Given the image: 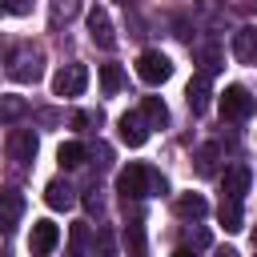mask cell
<instances>
[{
    "label": "cell",
    "instance_id": "8992f818",
    "mask_svg": "<svg viewBox=\"0 0 257 257\" xmlns=\"http://www.w3.org/2000/svg\"><path fill=\"white\" fill-rule=\"evenodd\" d=\"M4 153H8V161L28 165V161L36 157V133H32V128H12V133L4 137Z\"/></svg>",
    "mask_w": 257,
    "mask_h": 257
},
{
    "label": "cell",
    "instance_id": "836d02e7",
    "mask_svg": "<svg viewBox=\"0 0 257 257\" xmlns=\"http://www.w3.org/2000/svg\"><path fill=\"white\" fill-rule=\"evenodd\" d=\"M253 245H257V229H253Z\"/></svg>",
    "mask_w": 257,
    "mask_h": 257
},
{
    "label": "cell",
    "instance_id": "2e32d148",
    "mask_svg": "<svg viewBox=\"0 0 257 257\" xmlns=\"http://www.w3.org/2000/svg\"><path fill=\"white\" fill-rule=\"evenodd\" d=\"M225 197H233V201H241L245 193H249V169L245 165H233V169H225Z\"/></svg>",
    "mask_w": 257,
    "mask_h": 257
},
{
    "label": "cell",
    "instance_id": "e575fe53",
    "mask_svg": "<svg viewBox=\"0 0 257 257\" xmlns=\"http://www.w3.org/2000/svg\"><path fill=\"white\" fill-rule=\"evenodd\" d=\"M120 4H124V8H128V4H133V0H120Z\"/></svg>",
    "mask_w": 257,
    "mask_h": 257
},
{
    "label": "cell",
    "instance_id": "d6986e66",
    "mask_svg": "<svg viewBox=\"0 0 257 257\" xmlns=\"http://www.w3.org/2000/svg\"><path fill=\"white\" fill-rule=\"evenodd\" d=\"M24 112H28V100L24 96H0V128L12 124V120H20Z\"/></svg>",
    "mask_w": 257,
    "mask_h": 257
},
{
    "label": "cell",
    "instance_id": "6da1fadb",
    "mask_svg": "<svg viewBox=\"0 0 257 257\" xmlns=\"http://www.w3.org/2000/svg\"><path fill=\"white\" fill-rule=\"evenodd\" d=\"M169 185H165V177L153 169V165H141V161H133L128 169H120L116 173V193L124 197V201H137V197H157V193H165Z\"/></svg>",
    "mask_w": 257,
    "mask_h": 257
},
{
    "label": "cell",
    "instance_id": "ffe728a7",
    "mask_svg": "<svg viewBox=\"0 0 257 257\" xmlns=\"http://www.w3.org/2000/svg\"><path fill=\"white\" fill-rule=\"evenodd\" d=\"M120 84H124L120 64H100V92H104V96H116V92H120Z\"/></svg>",
    "mask_w": 257,
    "mask_h": 257
},
{
    "label": "cell",
    "instance_id": "d4e9b609",
    "mask_svg": "<svg viewBox=\"0 0 257 257\" xmlns=\"http://www.w3.org/2000/svg\"><path fill=\"white\" fill-rule=\"evenodd\" d=\"M68 245H72V253H76V257L84 253V245H88V225H84V221H80V225H72V241H68Z\"/></svg>",
    "mask_w": 257,
    "mask_h": 257
},
{
    "label": "cell",
    "instance_id": "44dd1931",
    "mask_svg": "<svg viewBox=\"0 0 257 257\" xmlns=\"http://www.w3.org/2000/svg\"><path fill=\"white\" fill-rule=\"evenodd\" d=\"M141 112H145V120H149V124H157V128H161V124H169V108H165V100H161V96H145V100H141Z\"/></svg>",
    "mask_w": 257,
    "mask_h": 257
},
{
    "label": "cell",
    "instance_id": "3957f363",
    "mask_svg": "<svg viewBox=\"0 0 257 257\" xmlns=\"http://www.w3.org/2000/svg\"><path fill=\"white\" fill-rule=\"evenodd\" d=\"M253 108H257V100L245 84H225V92H221V116L225 120H245V116H253Z\"/></svg>",
    "mask_w": 257,
    "mask_h": 257
},
{
    "label": "cell",
    "instance_id": "5b68a950",
    "mask_svg": "<svg viewBox=\"0 0 257 257\" xmlns=\"http://www.w3.org/2000/svg\"><path fill=\"white\" fill-rule=\"evenodd\" d=\"M84 88H88V68L84 64H64L52 76V92L56 96H80Z\"/></svg>",
    "mask_w": 257,
    "mask_h": 257
},
{
    "label": "cell",
    "instance_id": "277c9868",
    "mask_svg": "<svg viewBox=\"0 0 257 257\" xmlns=\"http://www.w3.org/2000/svg\"><path fill=\"white\" fill-rule=\"evenodd\" d=\"M137 76H141L145 84H165V80L173 76V60H169L165 52H157V48H145V52L137 56Z\"/></svg>",
    "mask_w": 257,
    "mask_h": 257
},
{
    "label": "cell",
    "instance_id": "5bb4252c",
    "mask_svg": "<svg viewBox=\"0 0 257 257\" xmlns=\"http://www.w3.org/2000/svg\"><path fill=\"white\" fill-rule=\"evenodd\" d=\"M233 56L241 64H253L257 60V28H237L233 32Z\"/></svg>",
    "mask_w": 257,
    "mask_h": 257
},
{
    "label": "cell",
    "instance_id": "484cf974",
    "mask_svg": "<svg viewBox=\"0 0 257 257\" xmlns=\"http://www.w3.org/2000/svg\"><path fill=\"white\" fill-rule=\"evenodd\" d=\"M84 209H88V213H100V209H104V205H100V193H96V189H92V193H84Z\"/></svg>",
    "mask_w": 257,
    "mask_h": 257
},
{
    "label": "cell",
    "instance_id": "f1b7e54d",
    "mask_svg": "<svg viewBox=\"0 0 257 257\" xmlns=\"http://www.w3.org/2000/svg\"><path fill=\"white\" fill-rule=\"evenodd\" d=\"M213 257H241V253H237V249H217Z\"/></svg>",
    "mask_w": 257,
    "mask_h": 257
},
{
    "label": "cell",
    "instance_id": "30bf717a",
    "mask_svg": "<svg viewBox=\"0 0 257 257\" xmlns=\"http://www.w3.org/2000/svg\"><path fill=\"white\" fill-rule=\"evenodd\" d=\"M88 36H92L96 48H112V44H116V36H112V20H108L104 8H92V12H88Z\"/></svg>",
    "mask_w": 257,
    "mask_h": 257
},
{
    "label": "cell",
    "instance_id": "1f68e13d",
    "mask_svg": "<svg viewBox=\"0 0 257 257\" xmlns=\"http://www.w3.org/2000/svg\"><path fill=\"white\" fill-rule=\"evenodd\" d=\"M96 257H112V249H108V241H104V249H100V253H96Z\"/></svg>",
    "mask_w": 257,
    "mask_h": 257
},
{
    "label": "cell",
    "instance_id": "e0dca14e",
    "mask_svg": "<svg viewBox=\"0 0 257 257\" xmlns=\"http://www.w3.org/2000/svg\"><path fill=\"white\" fill-rule=\"evenodd\" d=\"M217 217H221L225 233H237V229L245 225V217H241V201H233V197H221V209H217Z\"/></svg>",
    "mask_w": 257,
    "mask_h": 257
},
{
    "label": "cell",
    "instance_id": "603a6c76",
    "mask_svg": "<svg viewBox=\"0 0 257 257\" xmlns=\"http://www.w3.org/2000/svg\"><path fill=\"white\" fill-rule=\"evenodd\" d=\"M197 60H201V72H205V76H213V72L221 68V52H217L213 44H205V48H197Z\"/></svg>",
    "mask_w": 257,
    "mask_h": 257
},
{
    "label": "cell",
    "instance_id": "ba28073f",
    "mask_svg": "<svg viewBox=\"0 0 257 257\" xmlns=\"http://www.w3.org/2000/svg\"><path fill=\"white\" fill-rule=\"evenodd\" d=\"M56 241H60V229H56V221H32V237H28V249H32V257H48L52 249H56Z\"/></svg>",
    "mask_w": 257,
    "mask_h": 257
},
{
    "label": "cell",
    "instance_id": "9a60e30c",
    "mask_svg": "<svg viewBox=\"0 0 257 257\" xmlns=\"http://www.w3.org/2000/svg\"><path fill=\"white\" fill-rule=\"evenodd\" d=\"M217 157H221V145H201L197 153H193V169H197V177H217Z\"/></svg>",
    "mask_w": 257,
    "mask_h": 257
},
{
    "label": "cell",
    "instance_id": "f546056e",
    "mask_svg": "<svg viewBox=\"0 0 257 257\" xmlns=\"http://www.w3.org/2000/svg\"><path fill=\"white\" fill-rule=\"evenodd\" d=\"M241 8L245 12H257V0H241Z\"/></svg>",
    "mask_w": 257,
    "mask_h": 257
},
{
    "label": "cell",
    "instance_id": "7a4b0ae2",
    "mask_svg": "<svg viewBox=\"0 0 257 257\" xmlns=\"http://www.w3.org/2000/svg\"><path fill=\"white\" fill-rule=\"evenodd\" d=\"M4 72H8L16 84H36L40 72H44V56H40V48H32V44H16V48H8Z\"/></svg>",
    "mask_w": 257,
    "mask_h": 257
},
{
    "label": "cell",
    "instance_id": "ac0fdd59",
    "mask_svg": "<svg viewBox=\"0 0 257 257\" xmlns=\"http://www.w3.org/2000/svg\"><path fill=\"white\" fill-rule=\"evenodd\" d=\"M84 157H88V153H84V145H80V141H64V145L56 149V161H60L64 169H80V165H84Z\"/></svg>",
    "mask_w": 257,
    "mask_h": 257
},
{
    "label": "cell",
    "instance_id": "d6a6232c",
    "mask_svg": "<svg viewBox=\"0 0 257 257\" xmlns=\"http://www.w3.org/2000/svg\"><path fill=\"white\" fill-rule=\"evenodd\" d=\"M4 12H8V4H4V0H0V16H4Z\"/></svg>",
    "mask_w": 257,
    "mask_h": 257
},
{
    "label": "cell",
    "instance_id": "7c38bea8",
    "mask_svg": "<svg viewBox=\"0 0 257 257\" xmlns=\"http://www.w3.org/2000/svg\"><path fill=\"white\" fill-rule=\"evenodd\" d=\"M44 205L56 209V213H60V209H72V205H76L72 185H64V181H48V185H44Z\"/></svg>",
    "mask_w": 257,
    "mask_h": 257
},
{
    "label": "cell",
    "instance_id": "9c48e42d",
    "mask_svg": "<svg viewBox=\"0 0 257 257\" xmlns=\"http://www.w3.org/2000/svg\"><path fill=\"white\" fill-rule=\"evenodd\" d=\"M116 128H120V141H124L128 149H141V145L149 141V120H145V112H124V116L116 120Z\"/></svg>",
    "mask_w": 257,
    "mask_h": 257
},
{
    "label": "cell",
    "instance_id": "52a82bcc",
    "mask_svg": "<svg viewBox=\"0 0 257 257\" xmlns=\"http://www.w3.org/2000/svg\"><path fill=\"white\" fill-rule=\"evenodd\" d=\"M24 217V193L20 189H0V233H16Z\"/></svg>",
    "mask_w": 257,
    "mask_h": 257
},
{
    "label": "cell",
    "instance_id": "4fadbf2b",
    "mask_svg": "<svg viewBox=\"0 0 257 257\" xmlns=\"http://www.w3.org/2000/svg\"><path fill=\"white\" fill-rule=\"evenodd\" d=\"M173 209H177V217H181V221H201V217L209 213V201H205L201 193H181Z\"/></svg>",
    "mask_w": 257,
    "mask_h": 257
},
{
    "label": "cell",
    "instance_id": "7402d4cb",
    "mask_svg": "<svg viewBox=\"0 0 257 257\" xmlns=\"http://www.w3.org/2000/svg\"><path fill=\"white\" fill-rule=\"evenodd\" d=\"M124 241H128V257H141V253H145V225H141V217H133V221H128Z\"/></svg>",
    "mask_w": 257,
    "mask_h": 257
},
{
    "label": "cell",
    "instance_id": "cb8c5ba5",
    "mask_svg": "<svg viewBox=\"0 0 257 257\" xmlns=\"http://www.w3.org/2000/svg\"><path fill=\"white\" fill-rule=\"evenodd\" d=\"M76 8H80V0H52V24L72 20V16H76Z\"/></svg>",
    "mask_w": 257,
    "mask_h": 257
},
{
    "label": "cell",
    "instance_id": "4dcf8cb0",
    "mask_svg": "<svg viewBox=\"0 0 257 257\" xmlns=\"http://www.w3.org/2000/svg\"><path fill=\"white\" fill-rule=\"evenodd\" d=\"M173 257H197V253H193V249H177Z\"/></svg>",
    "mask_w": 257,
    "mask_h": 257
},
{
    "label": "cell",
    "instance_id": "83f0119b",
    "mask_svg": "<svg viewBox=\"0 0 257 257\" xmlns=\"http://www.w3.org/2000/svg\"><path fill=\"white\" fill-rule=\"evenodd\" d=\"M193 245H197V249H205V245H209V233H205V229H197V233H193Z\"/></svg>",
    "mask_w": 257,
    "mask_h": 257
},
{
    "label": "cell",
    "instance_id": "4316f807",
    "mask_svg": "<svg viewBox=\"0 0 257 257\" xmlns=\"http://www.w3.org/2000/svg\"><path fill=\"white\" fill-rule=\"evenodd\" d=\"M8 12L24 16V12H32V0H8Z\"/></svg>",
    "mask_w": 257,
    "mask_h": 257
},
{
    "label": "cell",
    "instance_id": "8fae6325",
    "mask_svg": "<svg viewBox=\"0 0 257 257\" xmlns=\"http://www.w3.org/2000/svg\"><path fill=\"white\" fill-rule=\"evenodd\" d=\"M185 100H189L193 116H201V112L209 108V76H205V72H197V76L189 80V88H185Z\"/></svg>",
    "mask_w": 257,
    "mask_h": 257
}]
</instances>
